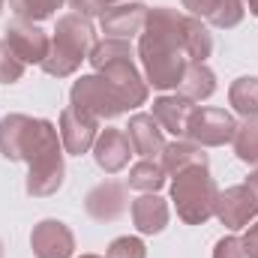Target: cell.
<instances>
[{"mask_svg":"<svg viewBox=\"0 0 258 258\" xmlns=\"http://www.w3.org/2000/svg\"><path fill=\"white\" fill-rule=\"evenodd\" d=\"M0 9H3V0H0Z\"/></svg>","mask_w":258,"mask_h":258,"instance_id":"34","label":"cell"},{"mask_svg":"<svg viewBox=\"0 0 258 258\" xmlns=\"http://www.w3.org/2000/svg\"><path fill=\"white\" fill-rule=\"evenodd\" d=\"M216 183L207 171V165H189L174 174L171 180V201L177 204V216L186 225H201L213 216L216 207Z\"/></svg>","mask_w":258,"mask_h":258,"instance_id":"5","label":"cell"},{"mask_svg":"<svg viewBox=\"0 0 258 258\" xmlns=\"http://www.w3.org/2000/svg\"><path fill=\"white\" fill-rule=\"evenodd\" d=\"M234 132H237L234 117L222 108H195L186 126V135L198 147H222L225 141L234 138Z\"/></svg>","mask_w":258,"mask_h":258,"instance_id":"7","label":"cell"},{"mask_svg":"<svg viewBox=\"0 0 258 258\" xmlns=\"http://www.w3.org/2000/svg\"><path fill=\"white\" fill-rule=\"evenodd\" d=\"M9 6L21 21H45L63 6V0H9Z\"/></svg>","mask_w":258,"mask_h":258,"instance_id":"25","label":"cell"},{"mask_svg":"<svg viewBox=\"0 0 258 258\" xmlns=\"http://www.w3.org/2000/svg\"><path fill=\"white\" fill-rule=\"evenodd\" d=\"M243 246H246L249 258H258V222L249 225V231H246V237H243Z\"/></svg>","mask_w":258,"mask_h":258,"instance_id":"30","label":"cell"},{"mask_svg":"<svg viewBox=\"0 0 258 258\" xmlns=\"http://www.w3.org/2000/svg\"><path fill=\"white\" fill-rule=\"evenodd\" d=\"M246 3H249V12L258 18V0H246Z\"/></svg>","mask_w":258,"mask_h":258,"instance_id":"32","label":"cell"},{"mask_svg":"<svg viewBox=\"0 0 258 258\" xmlns=\"http://www.w3.org/2000/svg\"><path fill=\"white\" fill-rule=\"evenodd\" d=\"M228 102L234 105L237 114L243 117H258V78L252 75H243L231 84L228 90Z\"/></svg>","mask_w":258,"mask_h":258,"instance_id":"21","label":"cell"},{"mask_svg":"<svg viewBox=\"0 0 258 258\" xmlns=\"http://www.w3.org/2000/svg\"><path fill=\"white\" fill-rule=\"evenodd\" d=\"M105 258H147V249L138 237H117V240H111Z\"/></svg>","mask_w":258,"mask_h":258,"instance_id":"27","label":"cell"},{"mask_svg":"<svg viewBox=\"0 0 258 258\" xmlns=\"http://www.w3.org/2000/svg\"><path fill=\"white\" fill-rule=\"evenodd\" d=\"M129 207L126 189L114 180H105L99 186H93L84 198V210L96 219V222H114L117 216H123Z\"/></svg>","mask_w":258,"mask_h":258,"instance_id":"12","label":"cell"},{"mask_svg":"<svg viewBox=\"0 0 258 258\" xmlns=\"http://www.w3.org/2000/svg\"><path fill=\"white\" fill-rule=\"evenodd\" d=\"M192 111H195V105L186 96H159L153 102V120L162 126V132H171L177 138L186 135Z\"/></svg>","mask_w":258,"mask_h":258,"instance_id":"17","label":"cell"},{"mask_svg":"<svg viewBox=\"0 0 258 258\" xmlns=\"http://www.w3.org/2000/svg\"><path fill=\"white\" fill-rule=\"evenodd\" d=\"M117 3H123V0H69V6H72L78 15H84V18L102 15L105 9H111V6H117Z\"/></svg>","mask_w":258,"mask_h":258,"instance_id":"29","label":"cell"},{"mask_svg":"<svg viewBox=\"0 0 258 258\" xmlns=\"http://www.w3.org/2000/svg\"><path fill=\"white\" fill-rule=\"evenodd\" d=\"M213 258H249V252L243 246V237H222L213 249Z\"/></svg>","mask_w":258,"mask_h":258,"instance_id":"28","label":"cell"},{"mask_svg":"<svg viewBox=\"0 0 258 258\" xmlns=\"http://www.w3.org/2000/svg\"><path fill=\"white\" fill-rule=\"evenodd\" d=\"M162 156V168H165V174H177V171H183V168H189V165H207V156H204V150L192 144V141H174V144H165V150L159 153Z\"/></svg>","mask_w":258,"mask_h":258,"instance_id":"19","label":"cell"},{"mask_svg":"<svg viewBox=\"0 0 258 258\" xmlns=\"http://www.w3.org/2000/svg\"><path fill=\"white\" fill-rule=\"evenodd\" d=\"M132 222L141 234H159L168 225V204L156 192H144L132 201Z\"/></svg>","mask_w":258,"mask_h":258,"instance_id":"18","label":"cell"},{"mask_svg":"<svg viewBox=\"0 0 258 258\" xmlns=\"http://www.w3.org/2000/svg\"><path fill=\"white\" fill-rule=\"evenodd\" d=\"M6 45L15 51V57L21 60V63H42L45 57H48V36L33 24V21H15V24H9L6 27Z\"/></svg>","mask_w":258,"mask_h":258,"instance_id":"9","label":"cell"},{"mask_svg":"<svg viewBox=\"0 0 258 258\" xmlns=\"http://www.w3.org/2000/svg\"><path fill=\"white\" fill-rule=\"evenodd\" d=\"M90 66L96 69V75H102L126 102V108L144 105L147 99V84L138 75V69L132 63V45L126 39H105L96 42L90 51Z\"/></svg>","mask_w":258,"mask_h":258,"instance_id":"3","label":"cell"},{"mask_svg":"<svg viewBox=\"0 0 258 258\" xmlns=\"http://www.w3.org/2000/svg\"><path fill=\"white\" fill-rule=\"evenodd\" d=\"M183 9H189L195 18L210 21L213 27H234L243 21V0H183Z\"/></svg>","mask_w":258,"mask_h":258,"instance_id":"16","label":"cell"},{"mask_svg":"<svg viewBox=\"0 0 258 258\" xmlns=\"http://www.w3.org/2000/svg\"><path fill=\"white\" fill-rule=\"evenodd\" d=\"M138 57L147 72V81L156 90L177 87L186 66V15L171 6H156L147 12L141 39H138Z\"/></svg>","mask_w":258,"mask_h":258,"instance_id":"2","label":"cell"},{"mask_svg":"<svg viewBox=\"0 0 258 258\" xmlns=\"http://www.w3.org/2000/svg\"><path fill=\"white\" fill-rule=\"evenodd\" d=\"M93 45H96V30H93V24H90L84 15H78V12L63 15V18L57 21V30H54L51 45H48V57L42 60V69H45L48 75L66 78V75H72V72L81 66V60L90 57Z\"/></svg>","mask_w":258,"mask_h":258,"instance_id":"4","label":"cell"},{"mask_svg":"<svg viewBox=\"0 0 258 258\" xmlns=\"http://www.w3.org/2000/svg\"><path fill=\"white\" fill-rule=\"evenodd\" d=\"M96 123L99 120H93L90 114H81V111H75L69 105L63 114H60V129H57L66 153H72V156L87 153L93 147V141H96Z\"/></svg>","mask_w":258,"mask_h":258,"instance_id":"14","label":"cell"},{"mask_svg":"<svg viewBox=\"0 0 258 258\" xmlns=\"http://www.w3.org/2000/svg\"><path fill=\"white\" fill-rule=\"evenodd\" d=\"M72 108L81 114H90L93 120H111L117 114L129 111L123 96L102 78V75H81L69 90Z\"/></svg>","mask_w":258,"mask_h":258,"instance_id":"6","label":"cell"},{"mask_svg":"<svg viewBox=\"0 0 258 258\" xmlns=\"http://www.w3.org/2000/svg\"><path fill=\"white\" fill-rule=\"evenodd\" d=\"M213 213L219 216V222H222L225 228L237 231V228H246V225L255 219L258 201H255V195L246 189V183H243V186H228L225 192L216 195Z\"/></svg>","mask_w":258,"mask_h":258,"instance_id":"8","label":"cell"},{"mask_svg":"<svg viewBox=\"0 0 258 258\" xmlns=\"http://www.w3.org/2000/svg\"><path fill=\"white\" fill-rule=\"evenodd\" d=\"M81 258H99V255H81Z\"/></svg>","mask_w":258,"mask_h":258,"instance_id":"33","label":"cell"},{"mask_svg":"<svg viewBox=\"0 0 258 258\" xmlns=\"http://www.w3.org/2000/svg\"><path fill=\"white\" fill-rule=\"evenodd\" d=\"M126 138L132 144V153L153 159L156 153L165 150V138H162V126L153 120V114H132L126 126Z\"/></svg>","mask_w":258,"mask_h":258,"instance_id":"15","label":"cell"},{"mask_svg":"<svg viewBox=\"0 0 258 258\" xmlns=\"http://www.w3.org/2000/svg\"><path fill=\"white\" fill-rule=\"evenodd\" d=\"M129 156H132V144H129L126 132L123 129H102L93 141V159L102 171L108 174H117L120 168L129 165Z\"/></svg>","mask_w":258,"mask_h":258,"instance_id":"13","label":"cell"},{"mask_svg":"<svg viewBox=\"0 0 258 258\" xmlns=\"http://www.w3.org/2000/svg\"><path fill=\"white\" fill-rule=\"evenodd\" d=\"M177 87H180V96H186L189 102H201V99H210V96H213V90H216V75H213L204 63H189Z\"/></svg>","mask_w":258,"mask_h":258,"instance_id":"20","label":"cell"},{"mask_svg":"<svg viewBox=\"0 0 258 258\" xmlns=\"http://www.w3.org/2000/svg\"><path fill=\"white\" fill-rule=\"evenodd\" d=\"M30 246L36 258H72L75 237L60 219H42L30 234Z\"/></svg>","mask_w":258,"mask_h":258,"instance_id":"10","label":"cell"},{"mask_svg":"<svg viewBox=\"0 0 258 258\" xmlns=\"http://www.w3.org/2000/svg\"><path fill=\"white\" fill-rule=\"evenodd\" d=\"M234 153L240 162L258 165V117H246L234 132Z\"/></svg>","mask_w":258,"mask_h":258,"instance_id":"24","label":"cell"},{"mask_svg":"<svg viewBox=\"0 0 258 258\" xmlns=\"http://www.w3.org/2000/svg\"><path fill=\"white\" fill-rule=\"evenodd\" d=\"M162 183H165V168H162V162L141 159L138 165L129 168V186H132V189H141V192H159Z\"/></svg>","mask_w":258,"mask_h":258,"instance_id":"22","label":"cell"},{"mask_svg":"<svg viewBox=\"0 0 258 258\" xmlns=\"http://www.w3.org/2000/svg\"><path fill=\"white\" fill-rule=\"evenodd\" d=\"M246 189L255 195V201H258V171H252V174L246 177Z\"/></svg>","mask_w":258,"mask_h":258,"instance_id":"31","label":"cell"},{"mask_svg":"<svg viewBox=\"0 0 258 258\" xmlns=\"http://www.w3.org/2000/svg\"><path fill=\"white\" fill-rule=\"evenodd\" d=\"M24 72V63L15 57V51L6 45V39H0V84H12L18 81Z\"/></svg>","mask_w":258,"mask_h":258,"instance_id":"26","label":"cell"},{"mask_svg":"<svg viewBox=\"0 0 258 258\" xmlns=\"http://www.w3.org/2000/svg\"><path fill=\"white\" fill-rule=\"evenodd\" d=\"M60 132L48 120H33L24 114H9L0 120V153L6 159H24L30 165L27 195L45 198L63 183V153Z\"/></svg>","mask_w":258,"mask_h":258,"instance_id":"1","label":"cell"},{"mask_svg":"<svg viewBox=\"0 0 258 258\" xmlns=\"http://www.w3.org/2000/svg\"><path fill=\"white\" fill-rule=\"evenodd\" d=\"M186 51H189V63H204V57H210L213 51V39L207 27L195 15H186Z\"/></svg>","mask_w":258,"mask_h":258,"instance_id":"23","label":"cell"},{"mask_svg":"<svg viewBox=\"0 0 258 258\" xmlns=\"http://www.w3.org/2000/svg\"><path fill=\"white\" fill-rule=\"evenodd\" d=\"M147 6L144 3H117L111 9L102 12L99 24H102V33L108 39H132V36H141L144 30V21H147Z\"/></svg>","mask_w":258,"mask_h":258,"instance_id":"11","label":"cell"}]
</instances>
